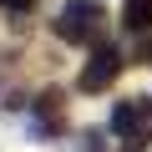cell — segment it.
<instances>
[{
    "mask_svg": "<svg viewBox=\"0 0 152 152\" xmlns=\"http://www.w3.org/2000/svg\"><path fill=\"white\" fill-rule=\"evenodd\" d=\"M56 36L66 46H102L107 41V5L102 0H66L56 10Z\"/></svg>",
    "mask_w": 152,
    "mask_h": 152,
    "instance_id": "6da1fadb",
    "label": "cell"
},
{
    "mask_svg": "<svg viewBox=\"0 0 152 152\" xmlns=\"http://www.w3.org/2000/svg\"><path fill=\"white\" fill-rule=\"evenodd\" d=\"M112 137L127 147V152H142L152 142V102L147 96H127L112 107Z\"/></svg>",
    "mask_w": 152,
    "mask_h": 152,
    "instance_id": "7a4b0ae2",
    "label": "cell"
},
{
    "mask_svg": "<svg viewBox=\"0 0 152 152\" xmlns=\"http://www.w3.org/2000/svg\"><path fill=\"white\" fill-rule=\"evenodd\" d=\"M117 76H122V56H117L112 46H96L91 61L81 66V76H76V86H81V91H107Z\"/></svg>",
    "mask_w": 152,
    "mask_h": 152,
    "instance_id": "3957f363",
    "label": "cell"
},
{
    "mask_svg": "<svg viewBox=\"0 0 152 152\" xmlns=\"http://www.w3.org/2000/svg\"><path fill=\"white\" fill-rule=\"evenodd\" d=\"M122 20H127V31H152V0H127Z\"/></svg>",
    "mask_w": 152,
    "mask_h": 152,
    "instance_id": "277c9868",
    "label": "cell"
}]
</instances>
